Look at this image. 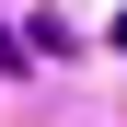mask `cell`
<instances>
[{"label":"cell","instance_id":"cell-1","mask_svg":"<svg viewBox=\"0 0 127 127\" xmlns=\"http://www.w3.org/2000/svg\"><path fill=\"white\" fill-rule=\"evenodd\" d=\"M0 69H23V58H12V35H0Z\"/></svg>","mask_w":127,"mask_h":127}]
</instances>
